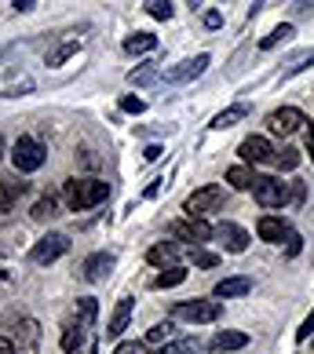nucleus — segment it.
<instances>
[{
  "instance_id": "obj_1",
  "label": "nucleus",
  "mask_w": 314,
  "mask_h": 354,
  "mask_svg": "<svg viewBox=\"0 0 314 354\" xmlns=\"http://www.w3.org/2000/svg\"><path fill=\"white\" fill-rule=\"evenodd\" d=\"M99 318V304L91 296H81L77 304L70 307L66 314V322H62V336H59V347L66 351V354H77L84 347V339H88V329L95 325Z\"/></svg>"
},
{
  "instance_id": "obj_2",
  "label": "nucleus",
  "mask_w": 314,
  "mask_h": 354,
  "mask_svg": "<svg viewBox=\"0 0 314 354\" xmlns=\"http://www.w3.org/2000/svg\"><path fill=\"white\" fill-rule=\"evenodd\" d=\"M110 198V183H102L95 176H73L62 183V201H66L70 212H84V208H95Z\"/></svg>"
},
{
  "instance_id": "obj_3",
  "label": "nucleus",
  "mask_w": 314,
  "mask_h": 354,
  "mask_svg": "<svg viewBox=\"0 0 314 354\" xmlns=\"http://www.w3.org/2000/svg\"><path fill=\"white\" fill-rule=\"evenodd\" d=\"M44 161H48V147L41 139H33V136H19L15 139V147H11V165H15V172H22V176L41 172Z\"/></svg>"
},
{
  "instance_id": "obj_4",
  "label": "nucleus",
  "mask_w": 314,
  "mask_h": 354,
  "mask_svg": "<svg viewBox=\"0 0 314 354\" xmlns=\"http://www.w3.org/2000/svg\"><path fill=\"white\" fill-rule=\"evenodd\" d=\"M223 205H227V190L216 187V183H208V187H198L187 201H183V212L190 219H205L208 212H219Z\"/></svg>"
},
{
  "instance_id": "obj_5",
  "label": "nucleus",
  "mask_w": 314,
  "mask_h": 354,
  "mask_svg": "<svg viewBox=\"0 0 314 354\" xmlns=\"http://www.w3.org/2000/svg\"><path fill=\"white\" fill-rule=\"evenodd\" d=\"M219 314H223L219 299H183V304L172 307V318L190 322V325H212L219 322Z\"/></svg>"
},
{
  "instance_id": "obj_6",
  "label": "nucleus",
  "mask_w": 314,
  "mask_h": 354,
  "mask_svg": "<svg viewBox=\"0 0 314 354\" xmlns=\"http://www.w3.org/2000/svg\"><path fill=\"white\" fill-rule=\"evenodd\" d=\"M252 198L264 208H285L293 201V183H281L278 176H264V179H259V187L252 190Z\"/></svg>"
},
{
  "instance_id": "obj_7",
  "label": "nucleus",
  "mask_w": 314,
  "mask_h": 354,
  "mask_svg": "<svg viewBox=\"0 0 314 354\" xmlns=\"http://www.w3.org/2000/svg\"><path fill=\"white\" fill-rule=\"evenodd\" d=\"M66 252H70V238H66V234L51 230V234H44V238L30 248V259H33L37 267H48V263H55V259H62Z\"/></svg>"
},
{
  "instance_id": "obj_8",
  "label": "nucleus",
  "mask_w": 314,
  "mask_h": 354,
  "mask_svg": "<svg viewBox=\"0 0 314 354\" xmlns=\"http://www.w3.org/2000/svg\"><path fill=\"white\" fill-rule=\"evenodd\" d=\"M168 234H172L176 241H187L190 248L194 245H201V241H208V238H216V227H208L205 219H176L172 227H168Z\"/></svg>"
},
{
  "instance_id": "obj_9",
  "label": "nucleus",
  "mask_w": 314,
  "mask_h": 354,
  "mask_svg": "<svg viewBox=\"0 0 314 354\" xmlns=\"http://www.w3.org/2000/svg\"><path fill=\"white\" fill-rule=\"evenodd\" d=\"M304 124H311V121L304 117V110H296V106H278V110L267 113L270 136H293V132H299Z\"/></svg>"
},
{
  "instance_id": "obj_10",
  "label": "nucleus",
  "mask_w": 314,
  "mask_h": 354,
  "mask_svg": "<svg viewBox=\"0 0 314 354\" xmlns=\"http://www.w3.org/2000/svg\"><path fill=\"white\" fill-rule=\"evenodd\" d=\"M11 347L15 354H41V325L33 318H19V325L11 329Z\"/></svg>"
},
{
  "instance_id": "obj_11",
  "label": "nucleus",
  "mask_w": 314,
  "mask_h": 354,
  "mask_svg": "<svg viewBox=\"0 0 314 354\" xmlns=\"http://www.w3.org/2000/svg\"><path fill=\"white\" fill-rule=\"evenodd\" d=\"M256 234H259V241H267V245H289L296 238V230H293V223L289 219H281V216H259L256 223Z\"/></svg>"
},
{
  "instance_id": "obj_12",
  "label": "nucleus",
  "mask_w": 314,
  "mask_h": 354,
  "mask_svg": "<svg viewBox=\"0 0 314 354\" xmlns=\"http://www.w3.org/2000/svg\"><path fill=\"white\" fill-rule=\"evenodd\" d=\"M208 55H194V59H183L179 66H172V70H165L161 73V81L165 84H190V81H198V77L208 70Z\"/></svg>"
},
{
  "instance_id": "obj_13",
  "label": "nucleus",
  "mask_w": 314,
  "mask_h": 354,
  "mask_svg": "<svg viewBox=\"0 0 314 354\" xmlns=\"http://www.w3.org/2000/svg\"><path fill=\"white\" fill-rule=\"evenodd\" d=\"M238 153H241L245 165H274V153H278V150L270 147L267 136H248L238 147Z\"/></svg>"
},
{
  "instance_id": "obj_14",
  "label": "nucleus",
  "mask_w": 314,
  "mask_h": 354,
  "mask_svg": "<svg viewBox=\"0 0 314 354\" xmlns=\"http://www.w3.org/2000/svg\"><path fill=\"white\" fill-rule=\"evenodd\" d=\"M216 241L227 248V252H234V256H241L245 248H248V230L245 227H238V223H230V219H223V223H216Z\"/></svg>"
},
{
  "instance_id": "obj_15",
  "label": "nucleus",
  "mask_w": 314,
  "mask_h": 354,
  "mask_svg": "<svg viewBox=\"0 0 314 354\" xmlns=\"http://www.w3.org/2000/svg\"><path fill=\"white\" fill-rule=\"evenodd\" d=\"M113 263H117V256H113V252H91V256L84 259V267H81V278L91 281V285H99V281H107V278H110Z\"/></svg>"
},
{
  "instance_id": "obj_16",
  "label": "nucleus",
  "mask_w": 314,
  "mask_h": 354,
  "mask_svg": "<svg viewBox=\"0 0 314 354\" xmlns=\"http://www.w3.org/2000/svg\"><path fill=\"white\" fill-rule=\"evenodd\" d=\"M179 256H183L179 241H157V245L150 248V252H147V263H150V267L168 270V267H179Z\"/></svg>"
},
{
  "instance_id": "obj_17",
  "label": "nucleus",
  "mask_w": 314,
  "mask_h": 354,
  "mask_svg": "<svg viewBox=\"0 0 314 354\" xmlns=\"http://www.w3.org/2000/svg\"><path fill=\"white\" fill-rule=\"evenodd\" d=\"M22 194H26V183L19 176H0V216H8Z\"/></svg>"
},
{
  "instance_id": "obj_18",
  "label": "nucleus",
  "mask_w": 314,
  "mask_h": 354,
  "mask_svg": "<svg viewBox=\"0 0 314 354\" xmlns=\"http://www.w3.org/2000/svg\"><path fill=\"white\" fill-rule=\"evenodd\" d=\"M132 307H136V299H132V296H121V304L113 307L110 325H107V336H110V339H117V336L128 329V322H132Z\"/></svg>"
},
{
  "instance_id": "obj_19",
  "label": "nucleus",
  "mask_w": 314,
  "mask_h": 354,
  "mask_svg": "<svg viewBox=\"0 0 314 354\" xmlns=\"http://www.w3.org/2000/svg\"><path fill=\"white\" fill-rule=\"evenodd\" d=\"M252 292V281L248 278H223V281H216L212 285V299H238V296H248Z\"/></svg>"
},
{
  "instance_id": "obj_20",
  "label": "nucleus",
  "mask_w": 314,
  "mask_h": 354,
  "mask_svg": "<svg viewBox=\"0 0 314 354\" xmlns=\"http://www.w3.org/2000/svg\"><path fill=\"white\" fill-rule=\"evenodd\" d=\"M248 344L245 333H234V329H219L212 339H208V351L212 354H227V351H241Z\"/></svg>"
},
{
  "instance_id": "obj_21",
  "label": "nucleus",
  "mask_w": 314,
  "mask_h": 354,
  "mask_svg": "<svg viewBox=\"0 0 314 354\" xmlns=\"http://www.w3.org/2000/svg\"><path fill=\"white\" fill-rule=\"evenodd\" d=\"M248 117V102H234V106H227V110H219L216 117H212V132H223V128H234V124H241Z\"/></svg>"
},
{
  "instance_id": "obj_22",
  "label": "nucleus",
  "mask_w": 314,
  "mask_h": 354,
  "mask_svg": "<svg viewBox=\"0 0 314 354\" xmlns=\"http://www.w3.org/2000/svg\"><path fill=\"white\" fill-rule=\"evenodd\" d=\"M259 179H264V176H256L252 165H234V168H227V183H230L234 190H256Z\"/></svg>"
},
{
  "instance_id": "obj_23",
  "label": "nucleus",
  "mask_w": 314,
  "mask_h": 354,
  "mask_svg": "<svg viewBox=\"0 0 314 354\" xmlns=\"http://www.w3.org/2000/svg\"><path fill=\"white\" fill-rule=\"evenodd\" d=\"M172 339H179V336H176V322L168 318V322H157L154 329L142 336V344L147 347H165V344H172Z\"/></svg>"
},
{
  "instance_id": "obj_24",
  "label": "nucleus",
  "mask_w": 314,
  "mask_h": 354,
  "mask_svg": "<svg viewBox=\"0 0 314 354\" xmlns=\"http://www.w3.org/2000/svg\"><path fill=\"white\" fill-rule=\"evenodd\" d=\"M154 48H157V37L154 33H132V37H124V51H128V55H150Z\"/></svg>"
},
{
  "instance_id": "obj_25",
  "label": "nucleus",
  "mask_w": 314,
  "mask_h": 354,
  "mask_svg": "<svg viewBox=\"0 0 314 354\" xmlns=\"http://www.w3.org/2000/svg\"><path fill=\"white\" fill-rule=\"evenodd\" d=\"M157 81H161V70H157L154 62H142V66H136L128 73V84L132 88H147V84H157Z\"/></svg>"
},
{
  "instance_id": "obj_26",
  "label": "nucleus",
  "mask_w": 314,
  "mask_h": 354,
  "mask_svg": "<svg viewBox=\"0 0 314 354\" xmlns=\"http://www.w3.org/2000/svg\"><path fill=\"white\" fill-rule=\"evenodd\" d=\"M37 223H48V219H55L59 216V198H55V194H48V198H41V201H37L33 205V212H30Z\"/></svg>"
},
{
  "instance_id": "obj_27",
  "label": "nucleus",
  "mask_w": 314,
  "mask_h": 354,
  "mask_svg": "<svg viewBox=\"0 0 314 354\" xmlns=\"http://www.w3.org/2000/svg\"><path fill=\"white\" fill-rule=\"evenodd\" d=\"M296 30H293V22H281V26H274V30L264 37V41H259V48H264V51H270V48H278V44H285V41H289V37H293Z\"/></svg>"
},
{
  "instance_id": "obj_28",
  "label": "nucleus",
  "mask_w": 314,
  "mask_h": 354,
  "mask_svg": "<svg viewBox=\"0 0 314 354\" xmlns=\"http://www.w3.org/2000/svg\"><path fill=\"white\" fill-rule=\"evenodd\" d=\"M201 344H198V336H183V339H172V344H165V347H157L154 354H194Z\"/></svg>"
},
{
  "instance_id": "obj_29",
  "label": "nucleus",
  "mask_w": 314,
  "mask_h": 354,
  "mask_svg": "<svg viewBox=\"0 0 314 354\" xmlns=\"http://www.w3.org/2000/svg\"><path fill=\"white\" fill-rule=\"evenodd\" d=\"M187 256H190V263H194V267H201V270L219 267V256H216V252H208V248H201V245L187 248Z\"/></svg>"
},
{
  "instance_id": "obj_30",
  "label": "nucleus",
  "mask_w": 314,
  "mask_h": 354,
  "mask_svg": "<svg viewBox=\"0 0 314 354\" xmlns=\"http://www.w3.org/2000/svg\"><path fill=\"white\" fill-rule=\"evenodd\" d=\"M183 281H187V270H183V267H168V270H161L154 278V288H176Z\"/></svg>"
},
{
  "instance_id": "obj_31",
  "label": "nucleus",
  "mask_w": 314,
  "mask_h": 354,
  "mask_svg": "<svg viewBox=\"0 0 314 354\" xmlns=\"http://www.w3.org/2000/svg\"><path fill=\"white\" fill-rule=\"evenodd\" d=\"M142 8H147V15L157 19V22H168V19L176 15V4H168V0H147Z\"/></svg>"
},
{
  "instance_id": "obj_32",
  "label": "nucleus",
  "mask_w": 314,
  "mask_h": 354,
  "mask_svg": "<svg viewBox=\"0 0 314 354\" xmlns=\"http://www.w3.org/2000/svg\"><path fill=\"white\" fill-rule=\"evenodd\" d=\"M296 165H299V150H293V147H281L278 153H274V168H278V172H293Z\"/></svg>"
},
{
  "instance_id": "obj_33",
  "label": "nucleus",
  "mask_w": 314,
  "mask_h": 354,
  "mask_svg": "<svg viewBox=\"0 0 314 354\" xmlns=\"http://www.w3.org/2000/svg\"><path fill=\"white\" fill-rule=\"evenodd\" d=\"M77 48H81L77 41H66V44H59L55 51H48V66H62L70 55H77Z\"/></svg>"
},
{
  "instance_id": "obj_34",
  "label": "nucleus",
  "mask_w": 314,
  "mask_h": 354,
  "mask_svg": "<svg viewBox=\"0 0 314 354\" xmlns=\"http://www.w3.org/2000/svg\"><path fill=\"white\" fill-rule=\"evenodd\" d=\"M311 66H314V48H311V51H304V55H296V59H293V66L281 73V81H289V77L304 73V70H311Z\"/></svg>"
},
{
  "instance_id": "obj_35",
  "label": "nucleus",
  "mask_w": 314,
  "mask_h": 354,
  "mask_svg": "<svg viewBox=\"0 0 314 354\" xmlns=\"http://www.w3.org/2000/svg\"><path fill=\"white\" fill-rule=\"evenodd\" d=\"M26 91H33V81H30V77H22L19 84H8L4 99H19V95H26Z\"/></svg>"
},
{
  "instance_id": "obj_36",
  "label": "nucleus",
  "mask_w": 314,
  "mask_h": 354,
  "mask_svg": "<svg viewBox=\"0 0 314 354\" xmlns=\"http://www.w3.org/2000/svg\"><path fill=\"white\" fill-rule=\"evenodd\" d=\"M311 336H314V310H311L307 318H304V325H299V329H296V344H307Z\"/></svg>"
},
{
  "instance_id": "obj_37",
  "label": "nucleus",
  "mask_w": 314,
  "mask_h": 354,
  "mask_svg": "<svg viewBox=\"0 0 314 354\" xmlns=\"http://www.w3.org/2000/svg\"><path fill=\"white\" fill-rule=\"evenodd\" d=\"M113 354H150V347L142 344V339H128V344H121Z\"/></svg>"
},
{
  "instance_id": "obj_38",
  "label": "nucleus",
  "mask_w": 314,
  "mask_h": 354,
  "mask_svg": "<svg viewBox=\"0 0 314 354\" xmlns=\"http://www.w3.org/2000/svg\"><path fill=\"white\" fill-rule=\"evenodd\" d=\"M121 110H124V113H142V110H147V102H142L139 95H124V99H121Z\"/></svg>"
},
{
  "instance_id": "obj_39",
  "label": "nucleus",
  "mask_w": 314,
  "mask_h": 354,
  "mask_svg": "<svg viewBox=\"0 0 314 354\" xmlns=\"http://www.w3.org/2000/svg\"><path fill=\"white\" fill-rule=\"evenodd\" d=\"M11 8H15V11H22V15H30V11L37 8V0H15Z\"/></svg>"
},
{
  "instance_id": "obj_40",
  "label": "nucleus",
  "mask_w": 314,
  "mask_h": 354,
  "mask_svg": "<svg viewBox=\"0 0 314 354\" xmlns=\"http://www.w3.org/2000/svg\"><path fill=\"white\" fill-rule=\"evenodd\" d=\"M219 22H223V15H219V11H205V26H208V30H216Z\"/></svg>"
},
{
  "instance_id": "obj_41",
  "label": "nucleus",
  "mask_w": 314,
  "mask_h": 354,
  "mask_svg": "<svg viewBox=\"0 0 314 354\" xmlns=\"http://www.w3.org/2000/svg\"><path fill=\"white\" fill-rule=\"evenodd\" d=\"M165 150L161 147H157V142H154V147H147V153H142V157H147V161H157V157H161Z\"/></svg>"
},
{
  "instance_id": "obj_42",
  "label": "nucleus",
  "mask_w": 314,
  "mask_h": 354,
  "mask_svg": "<svg viewBox=\"0 0 314 354\" xmlns=\"http://www.w3.org/2000/svg\"><path fill=\"white\" fill-rule=\"evenodd\" d=\"M293 201H296V205H299V201H304V183H299V179L293 183Z\"/></svg>"
},
{
  "instance_id": "obj_43",
  "label": "nucleus",
  "mask_w": 314,
  "mask_h": 354,
  "mask_svg": "<svg viewBox=\"0 0 314 354\" xmlns=\"http://www.w3.org/2000/svg\"><path fill=\"white\" fill-rule=\"evenodd\" d=\"M0 354H15V347H11V336H0Z\"/></svg>"
},
{
  "instance_id": "obj_44",
  "label": "nucleus",
  "mask_w": 314,
  "mask_h": 354,
  "mask_svg": "<svg viewBox=\"0 0 314 354\" xmlns=\"http://www.w3.org/2000/svg\"><path fill=\"white\" fill-rule=\"evenodd\" d=\"M161 183H165V179H154V183H150V187H147V198H157V190H161Z\"/></svg>"
},
{
  "instance_id": "obj_45",
  "label": "nucleus",
  "mask_w": 314,
  "mask_h": 354,
  "mask_svg": "<svg viewBox=\"0 0 314 354\" xmlns=\"http://www.w3.org/2000/svg\"><path fill=\"white\" fill-rule=\"evenodd\" d=\"M307 153H311V161H314V128H307Z\"/></svg>"
},
{
  "instance_id": "obj_46",
  "label": "nucleus",
  "mask_w": 314,
  "mask_h": 354,
  "mask_svg": "<svg viewBox=\"0 0 314 354\" xmlns=\"http://www.w3.org/2000/svg\"><path fill=\"white\" fill-rule=\"evenodd\" d=\"M88 354H99V344H95V339H91V347H88Z\"/></svg>"
},
{
  "instance_id": "obj_47",
  "label": "nucleus",
  "mask_w": 314,
  "mask_h": 354,
  "mask_svg": "<svg viewBox=\"0 0 314 354\" xmlns=\"http://www.w3.org/2000/svg\"><path fill=\"white\" fill-rule=\"evenodd\" d=\"M0 157H4V136H0Z\"/></svg>"
}]
</instances>
